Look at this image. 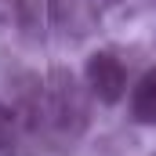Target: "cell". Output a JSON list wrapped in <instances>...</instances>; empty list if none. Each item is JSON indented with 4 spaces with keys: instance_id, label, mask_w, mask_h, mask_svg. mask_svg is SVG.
Wrapping results in <instances>:
<instances>
[{
    "instance_id": "cell-1",
    "label": "cell",
    "mask_w": 156,
    "mask_h": 156,
    "mask_svg": "<svg viewBox=\"0 0 156 156\" xmlns=\"http://www.w3.org/2000/svg\"><path fill=\"white\" fill-rule=\"evenodd\" d=\"M40 120L66 142H76L80 134L91 127V91L87 83L66 69V66H51L44 73L40 87Z\"/></svg>"
},
{
    "instance_id": "cell-2",
    "label": "cell",
    "mask_w": 156,
    "mask_h": 156,
    "mask_svg": "<svg viewBox=\"0 0 156 156\" xmlns=\"http://www.w3.org/2000/svg\"><path fill=\"white\" fill-rule=\"evenodd\" d=\"M83 83L91 91V98H98L102 105H116L127 94V69L120 62L116 51H94L83 62Z\"/></svg>"
},
{
    "instance_id": "cell-8",
    "label": "cell",
    "mask_w": 156,
    "mask_h": 156,
    "mask_svg": "<svg viewBox=\"0 0 156 156\" xmlns=\"http://www.w3.org/2000/svg\"><path fill=\"white\" fill-rule=\"evenodd\" d=\"M153 156H156V153H153Z\"/></svg>"
},
{
    "instance_id": "cell-5",
    "label": "cell",
    "mask_w": 156,
    "mask_h": 156,
    "mask_svg": "<svg viewBox=\"0 0 156 156\" xmlns=\"http://www.w3.org/2000/svg\"><path fill=\"white\" fill-rule=\"evenodd\" d=\"M7 18L15 22L22 37L37 40L40 26L47 22V0H7Z\"/></svg>"
},
{
    "instance_id": "cell-6",
    "label": "cell",
    "mask_w": 156,
    "mask_h": 156,
    "mask_svg": "<svg viewBox=\"0 0 156 156\" xmlns=\"http://www.w3.org/2000/svg\"><path fill=\"white\" fill-rule=\"evenodd\" d=\"M18 113L7 102H0V156H18Z\"/></svg>"
},
{
    "instance_id": "cell-7",
    "label": "cell",
    "mask_w": 156,
    "mask_h": 156,
    "mask_svg": "<svg viewBox=\"0 0 156 156\" xmlns=\"http://www.w3.org/2000/svg\"><path fill=\"white\" fill-rule=\"evenodd\" d=\"M109 4H116V0H109Z\"/></svg>"
},
{
    "instance_id": "cell-3",
    "label": "cell",
    "mask_w": 156,
    "mask_h": 156,
    "mask_svg": "<svg viewBox=\"0 0 156 156\" xmlns=\"http://www.w3.org/2000/svg\"><path fill=\"white\" fill-rule=\"evenodd\" d=\"M47 22L66 40H83L98 18L91 0H47Z\"/></svg>"
},
{
    "instance_id": "cell-4",
    "label": "cell",
    "mask_w": 156,
    "mask_h": 156,
    "mask_svg": "<svg viewBox=\"0 0 156 156\" xmlns=\"http://www.w3.org/2000/svg\"><path fill=\"white\" fill-rule=\"evenodd\" d=\"M131 120L156 127V66H149L131 91Z\"/></svg>"
}]
</instances>
